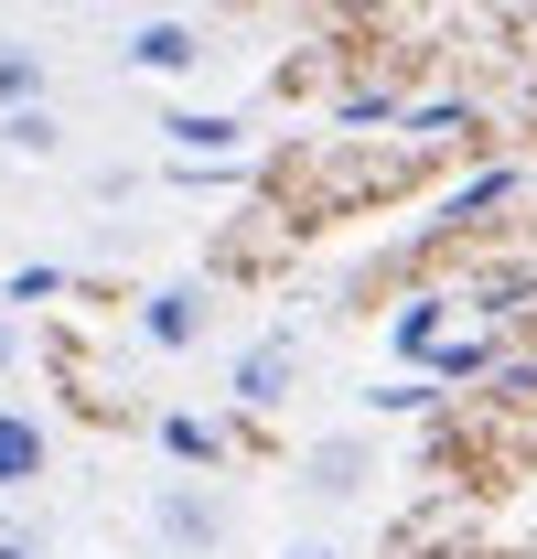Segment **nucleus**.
Segmentation results:
<instances>
[{"label": "nucleus", "instance_id": "9d476101", "mask_svg": "<svg viewBox=\"0 0 537 559\" xmlns=\"http://www.w3.org/2000/svg\"><path fill=\"white\" fill-rule=\"evenodd\" d=\"M162 452H172V463H215L226 441H215V419H162Z\"/></svg>", "mask_w": 537, "mask_h": 559}, {"label": "nucleus", "instance_id": "6e6552de", "mask_svg": "<svg viewBox=\"0 0 537 559\" xmlns=\"http://www.w3.org/2000/svg\"><path fill=\"white\" fill-rule=\"evenodd\" d=\"M33 97H55V55L33 33H0V108H33Z\"/></svg>", "mask_w": 537, "mask_h": 559}, {"label": "nucleus", "instance_id": "ddd939ff", "mask_svg": "<svg viewBox=\"0 0 537 559\" xmlns=\"http://www.w3.org/2000/svg\"><path fill=\"white\" fill-rule=\"evenodd\" d=\"M0 366H11V323H0Z\"/></svg>", "mask_w": 537, "mask_h": 559}, {"label": "nucleus", "instance_id": "1a4fd4ad", "mask_svg": "<svg viewBox=\"0 0 537 559\" xmlns=\"http://www.w3.org/2000/svg\"><path fill=\"white\" fill-rule=\"evenodd\" d=\"M162 140H172V151H237V119H215V108H183V119H162Z\"/></svg>", "mask_w": 537, "mask_h": 559}, {"label": "nucleus", "instance_id": "0eeeda50", "mask_svg": "<svg viewBox=\"0 0 537 559\" xmlns=\"http://www.w3.org/2000/svg\"><path fill=\"white\" fill-rule=\"evenodd\" d=\"M0 151H11V162H65V108H55V97L0 108Z\"/></svg>", "mask_w": 537, "mask_h": 559}, {"label": "nucleus", "instance_id": "39448f33", "mask_svg": "<svg viewBox=\"0 0 537 559\" xmlns=\"http://www.w3.org/2000/svg\"><path fill=\"white\" fill-rule=\"evenodd\" d=\"M44 474H55V430H44L33 409H11V399H0V506H11V495H33Z\"/></svg>", "mask_w": 537, "mask_h": 559}, {"label": "nucleus", "instance_id": "7ed1b4c3", "mask_svg": "<svg viewBox=\"0 0 537 559\" xmlns=\"http://www.w3.org/2000/svg\"><path fill=\"white\" fill-rule=\"evenodd\" d=\"M204 334H215V290H204V280H162V290L140 301V345H162V355H194Z\"/></svg>", "mask_w": 537, "mask_h": 559}, {"label": "nucleus", "instance_id": "f257e3e1", "mask_svg": "<svg viewBox=\"0 0 537 559\" xmlns=\"http://www.w3.org/2000/svg\"><path fill=\"white\" fill-rule=\"evenodd\" d=\"M151 538H162V559H226L237 506L204 485V474H162V485H151Z\"/></svg>", "mask_w": 537, "mask_h": 559}, {"label": "nucleus", "instance_id": "f8f14e48", "mask_svg": "<svg viewBox=\"0 0 537 559\" xmlns=\"http://www.w3.org/2000/svg\"><path fill=\"white\" fill-rule=\"evenodd\" d=\"M0 559H44V538H33V527H11V516H0Z\"/></svg>", "mask_w": 537, "mask_h": 559}, {"label": "nucleus", "instance_id": "9b49d317", "mask_svg": "<svg viewBox=\"0 0 537 559\" xmlns=\"http://www.w3.org/2000/svg\"><path fill=\"white\" fill-rule=\"evenodd\" d=\"M279 559H344V538H323V527H312V538H279Z\"/></svg>", "mask_w": 537, "mask_h": 559}, {"label": "nucleus", "instance_id": "20e7f679", "mask_svg": "<svg viewBox=\"0 0 537 559\" xmlns=\"http://www.w3.org/2000/svg\"><path fill=\"white\" fill-rule=\"evenodd\" d=\"M366 485H377V441H366V430H334V441L301 452V495H312V506H355Z\"/></svg>", "mask_w": 537, "mask_h": 559}, {"label": "nucleus", "instance_id": "423d86ee", "mask_svg": "<svg viewBox=\"0 0 537 559\" xmlns=\"http://www.w3.org/2000/svg\"><path fill=\"white\" fill-rule=\"evenodd\" d=\"M119 55H130L140 75H194L204 66V33H194V22H140Z\"/></svg>", "mask_w": 537, "mask_h": 559}, {"label": "nucleus", "instance_id": "f03ea898", "mask_svg": "<svg viewBox=\"0 0 537 559\" xmlns=\"http://www.w3.org/2000/svg\"><path fill=\"white\" fill-rule=\"evenodd\" d=\"M290 377H301V334H290V323H268L259 345H237L226 399H237V409H279V399H290Z\"/></svg>", "mask_w": 537, "mask_h": 559}]
</instances>
